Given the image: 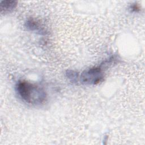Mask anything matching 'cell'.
<instances>
[{
    "instance_id": "cell-1",
    "label": "cell",
    "mask_w": 145,
    "mask_h": 145,
    "mask_svg": "<svg viewBox=\"0 0 145 145\" xmlns=\"http://www.w3.org/2000/svg\"><path fill=\"white\" fill-rule=\"evenodd\" d=\"M18 96L27 104L39 105L44 104L46 99V92L41 87L27 80H19L15 85Z\"/></svg>"
},
{
    "instance_id": "cell-2",
    "label": "cell",
    "mask_w": 145,
    "mask_h": 145,
    "mask_svg": "<svg viewBox=\"0 0 145 145\" xmlns=\"http://www.w3.org/2000/svg\"><path fill=\"white\" fill-rule=\"evenodd\" d=\"M104 65L93 66L83 71L79 76L82 83L85 85H96L102 82L104 79Z\"/></svg>"
},
{
    "instance_id": "cell-3",
    "label": "cell",
    "mask_w": 145,
    "mask_h": 145,
    "mask_svg": "<svg viewBox=\"0 0 145 145\" xmlns=\"http://www.w3.org/2000/svg\"><path fill=\"white\" fill-rule=\"evenodd\" d=\"M25 27L28 30L35 32L41 35H45L47 33V31L43 24L35 18L27 19L25 22Z\"/></svg>"
},
{
    "instance_id": "cell-4",
    "label": "cell",
    "mask_w": 145,
    "mask_h": 145,
    "mask_svg": "<svg viewBox=\"0 0 145 145\" xmlns=\"http://www.w3.org/2000/svg\"><path fill=\"white\" fill-rule=\"evenodd\" d=\"M18 2L15 1H2L0 2L1 13L8 14L12 11L17 6Z\"/></svg>"
},
{
    "instance_id": "cell-5",
    "label": "cell",
    "mask_w": 145,
    "mask_h": 145,
    "mask_svg": "<svg viewBox=\"0 0 145 145\" xmlns=\"http://www.w3.org/2000/svg\"><path fill=\"white\" fill-rule=\"evenodd\" d=\"M66 76L72 83L76 82L79 78V73L72 70H67L66 71Z\"/></svg>"
},
{
    "instance_id": "cell-6",
    "label": "cell",
    "mask_w": 145,
    "mask_h": 145,
    "mask_svg": "<svg viewBox=\"0 0 145 145\" xmlns=\"http://www.w3.org/2000/svg\"><path fill=\"white\" fill-rule=\"evenodd\" d=\"M130 8H131V10L132 11H135V12H137L138 10H139V7H138L137 5H133L131 6Z\"/></svg>"
}]
</instances>
